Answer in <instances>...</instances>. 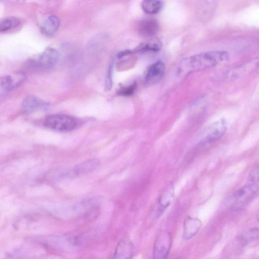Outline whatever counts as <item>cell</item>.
<instances>
[{
	"label": "cell",
	"instance_id": "cell-1",
	"mask_svg": "<svg viewBox=\"0 0 259 259\" xmlns=\"http://www.w3.org/2000/svg\"><path fill=\"white\" fill-rule=\"evenodd\" d=\"M229 58L226 51H212L202 53L185 59L181 63L178 73L182 77L200 70L210 69L227 62Z\"/></svg>",
	"mask_w": 259,
	"mask_h": 259
},
{
	"label": "cell",
	"instance_id": "cell-2",
	"mask_svg": "<svg viewBox=\"0 0 259 259\" xmlns=\"http://www.w3.org/2000/svg\"><path fill=\"white\" fill-rule=\"evenodd\" d=\"M75 118L65 115H54L47 117L44 122V126L53 130L66 132L72 130L78 126Z\"/></svg>",
	"mask_w": 259,
	"mask_h": 259
},
{
	"label": "cell",
	"instance_id": "cell-3",
	"mask_svg": "<svg viewBox=\"0 0 259 259\" xmlns=\"http://www.w3.org/2000/svg\"><path fill=\"white\" fill-rule=\"evenodd\" d=\"M258 191L257 185L253 182L239 189L231 198L232 207L234 209L243 208L253 199Z\"/></svg>",
	"mask_w": 259,
	"mask_h": 259
},
{
	"label": "cell",
	"instance_id": "cell-4",
	"mask_svg": "<svg viewBox=\"0 0 259 259\" xmlns=\"http://www.w3.org/2000/svg\"><path fill=\"white\" fill-rule=\"evenodd\" d=\"M259 69V57L224 73L225 80H234L248 76Z\"/></svg>",
	"mask_w": 259,
	"mask_h": 259
},
{
	"label": "cell",
	"instance_id": "cell-5",
	"mask_svg": "<svg viewBox=\"0 0 259 259\" xmlns=\"http://www.w3.org/2000/svg\"><path fill=\"white\" fill-rule=\"evenodd\" d=\"M172 244L171 234L167 231H161L157 235L154 248V259H166Z\"/></svg>",
	"mask_w": 259,
	"mask_h": 259
},
{
	"label": "cell",
	"instance_id": "cell-6",
	"mask_svg": "<svg viewBox=\"0 0 259 259\" xmlns=\"http://www.w3.org/2000/svg\"><path fill=\"white\" fill-rule=\"evenodd\" d=\"M60 53L52 48L46 49L36 60L32 61L31 65L40 69L46 70L53 68L59 61Z\"/></svg>",
	"mask_w": 259,
	"mask_h": 259
},
{
	"label": "cell",
	"instance_id": "cell-7",
	"mask_svg": "<svg viewBox=\"0 0 259 259\" xmlns=\"http://www.w3.org/2000/svg\"><path fill=\"white\" fill-rule=\"evenodd\" d=\"M227 129V123L224 119L212 124L203 132L201 142L203 143H211L218 140L225 134Z\"/></svg>",
	"mask_w": 259,
	"mask_h": 259
},
{
	"label": "cell",
	"instance_id": "cell-8",
	"mask_svg": "<svg viewBox=\"0 0 259 259\" xmlns=\"http://www.w3.org/2000/svg\"><path fill=\"white\" fill-rule=\"evenodd\" d=\"M26 76L22 72H16L11 75L2 77L0 84V97H5L13 89L20 86L26 80Z\"/></svg>",
	"mask_w": 259,
	"mask_h": 259
},
{
	"label": "cell",
	"instance_id": "cell-9",
	"mask_svg": "<svg viewBox=\"0 0 259 259\" xmlns=\"http://www.w3.org/2000/svg\"><path fill=\"white\" fill-rule=\"evenodd\" d=\"M174 187L172 183L163 189L159 197L157 214L160 217L165 209L171 205L174 198Z\"/></svg>",
	"mask_w": 259,
	"mask_h": 259
},
{
	"label": "cell",
	"instance_id": "cell-10",
	"mask_svg": "<svg viewBox=\"0 0 259 259\" xmlns=\"http://www.w3.org/2000/svg\"><path fill=\"white\" fill-rule=\"evenodd\" d=\"M134 253V247L128 237L122 239L119 243L115 252L110 259H131Z\"/></svg>",
	"mask_w": 259,
	"mask_h": 259
},
{
	"label": "cell",
	"instance_id": "cell-11",
	"mask_svg": "<svg viewBox=\"0 0 259 259\" xmlns=\"http://www.w3.org/2000/svg\"><path fill=\"white\" fill-rule=\"evenodd\" d=\"M165 65L161 61H159L153 65L148 70L145 82L147 85H153L159 82L162 78L165 72Z\"/></svg>",
	"mask_w": 259,
	"mask_h": 259
},
{
	"label": "cell",
	"instance_id": "cell-12",
	"mask_svg": "<svg viewBox=\"0 0 259 259\" xmlns=\"http://www.w3.org/2000/svg\"><path fill=\"white\" fill-rule=\"evenodd\" d=\"M48 104L38 97L29 96L23 101L22 108L24 112L31 114L47 109Z\"/></svg>",
	"mask_w": 259,
	"mask_h": 259
},
{
	"label": "cell",
	"instance_id": "cell-13",
	"mask_svg": "<svg viewBox=\"0 0 259 259\" xmlns=\"http://www.w3.org/2000/svg\"><path fill=\"white\" fill-rule=\"evenodd\" d=\"M201 225V222L198 218L188 217L184 221V239L190 240L193 238L199 230Z\"/></svg>",
	"mask_w": 259,
	"mask_h": 259
},
{
	"label": "cell",
	"instance_id": "cell-14",
	"mask_svg": "<svg viewBox=\"0 0 259 259\" xmlns=\"http://www.w3.org/2000/svg\"><path fill=\"white\" fill-rule=\"evenodd\" d=\"M60 24V20L58 16H49L43 23L41 27V32L46 35L52 36L58 32Z\"/></svg>",
	"mask_w": 259,
	"mask_h": 259
},
{
	"label": "cell",
	"instance_id": "cell-15",
	"mask_svg": "<svg viewBox=\"0 0 259 259\" xmlns=\"http://www.w3.org/2000/svg\"><path fill=\"white\" fill-rule=\"evenodd\" d=\"M159 25L155 20H144L139 25V31L143 36L151 37L155 35L159 31Z\"/></svg>",
	"mask_w": 259,
	"mask_h": 259
},
{
	"label": "cell",
	"instance_id": "cell-16",
	"mask_svg": "<svg viewBox=\"0 0 259 259\" xmlns=\"http://www.w3.org/2000/svg\"><path fill=\"white\" fill-rule=\"evenodd\" d=\"M99 163L97 160L87 161L76 166L73 171L70 172L71 176H77L90 173L98 167Z\"/></svg>",
	"mask_w": 259,
	"mask_h": 259
},
{
	"label": "cell",
	"instance_id": "cell-17",
	"mask_svg": "<svg viewBox=\"0 0 259 259\" xmlns=\"http://www.w3.org/2000/svg\"><path fill=\"white\" fill-rule=\"evenodd\" d=\"M259 238V229L255 228L246 231L242 234H240L238 239L240 244L243 246H246Z\"/></svg>",
	"mask_w": 259,
	"mask_h": 259
},
{
	"label": "cell",
	"instance_id": "cell-18",
	"mask_svg": "<svg viewBox=\"0 0 259 259\" xmlns=\"http://www.w3.org/2000/svg\"><path fill=\"white\" fill-rule=\"evenodd\" d=\"M162 2L157 0H147L142 2V8L143 11L150 14L158 13L162 8Z\"/></svg>",
	"mask_w": 259,
	"mask_h": 259
},
{
	"label": "cell",
	"instance_id": "cell-19",
	"mask_svg": "<svg viewBox=\"0 0 259 259\" xmlns=\"http://www.w3.org/2000/svg\"><path fill=\"white\" fill-rule=\"evenodd\" d=\"M21 24V21L15 17H7L3 18L0 23V32H6L12 29L17 28Z\"/></svg>",
	"mask_w": 259,
	"mask_h": 259
},
{
	"label": "cell",
	"instance_id": "cell-20",
	"mask_svg": "<svg viewBox=\"0 0 259 259\" xmlns=\"http://www.w3.org/2000/svg\"><path fill=\"white\" fill-rule=\"evenodd\" d=\"M161 48V43L156 41L144 43L140 45L136 49V52H145V51H159Z\"/></svg>",
	"mask_w": 259,
	"mask_h": 259
},
{
	"label": "cell",
	"instance_id": "cell-21",
	"mask_svg": "<svg viewBox=\"0 0 259 259\" xmlns=\"http://www.w3.org/2000/svg\"><path fill=\"white\" fill-rule=\"evenodd\" d=\"M136 84L134 83L121 89L119 91V95L123 97H130L132 96L136 89Z\"/></svg>",
	"mask_w": 259,
	"mask_h": 259
},
{
	"label": "cell",
	"instance_id": "cell-22",
	"mask_svg": "<svg viewBox=\"0 0 259 259\" xmlns=\"http://www.w3.org/2000/svg\"><path fill=\"white\" fill-rule=\"evenodd\" d=\"M114 63H112L110 65L106 77L105 89L107 91H109L112 88L113 80V70Z\"/></svg>",
	"mask_w": 259,
	"mask_h": 259
},
{
	"label": "cell",
	"instance_id": "cell-23",
	"mask_svg": "<svg viewBox=\"0 0 259 259\" xmlns=\"http://www.w3.org/2000/svg\"><path fill=\"white\" fill-rule=\"evenodd\" d=\"M249 178L251 182H259V165L251 172Z\"/></svg>",
	"mask_w": 259,
	"mask_h": 259
},
{
	"label": "cell",
	"instance_id": "cell-24",
	"mask_svg": "<svg viewBox=\"0 0 259 259\" xmlns=\"http://www.w3.org/2000/svg\"><path fill=\"white\" fill-rule=\"evenodd\" d=\"M257 220H258V221L259 222V212L257 214Z\"/></svg>",
	"mask_w": 259,
	"mask_h": 259
}]
</instances>
